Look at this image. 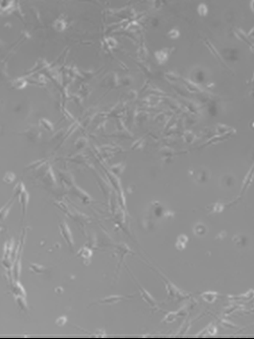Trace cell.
<instances>
[{"label": "cell", "mask_w": 254, "mask_h": 339, "mask_svg": "<svg viewBox=\"0 0 254 339\" xmlns=\"http://www.w3.org/2000/svg\"><path fill=\"white\" fill-rule=\"evenodd\" d=\"M54 29L58 32L64 31V30L66 29V23H65L63 20H61V18H58L57 20L54 21Z\"/></svg>", "instance_id": "obj_1"}, {"label": "cell", "mask_w": 254, "mask_h": 339, "mask_svg": "<svg viewBox=\"0 0 254 339\" xmlns=\"http://www.w3.org/2000/svg\"><path fill=\"white\" fill-rule=\"evenodd\" d=\"M143 299L146 300L147 303H149V304H151V305H155V302L154 300V299H152V297H151V294H149V292H146V291H143Z\"/></svg>", "instance_id": "obj_2"}, {"label": "cell", "mask_w": 254, "mask_h": 339, "mask_svg": "<svg viewBox=\"0 0 254 339\" xmlns=\"http://www.w3.org/2000/svg\"><path fill=\"white\" fill-rule=\"evenodd\" d=\"M197 11H198V13L200 15H205L206 14V12H207V8H206V5H204V4H200L199 5V7H198V9H197Z\"/></svg>", "instance_id": "obj_3"}, {"label": "cell", "mask_w": 254, "mask_h": 339, "mask_svg": "<svg viewBox=\"0 0 254 339\" xmlns=\"http://www.w3.org/2000/svg\"><path fill=\"white\" fill-rule=\"evenodd\" d=\"M65 322H66V318H65V317H62L60 320H57V323H58V325H59V323H61L60 325H63Z\"/></svg>", "instance_id": "obj_4"}]
</instances>
